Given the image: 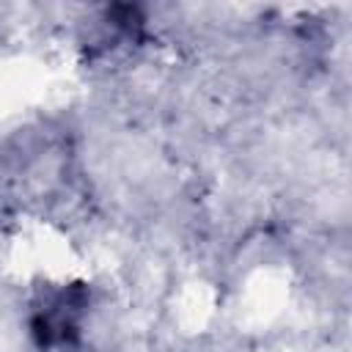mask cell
Here are the masks:
<instances>
[{
  "mask_svg": "<svg viewBox=\"0 0 352 352\" xmlns=\"http://www.w3.org/2000/svg\"><path fill=\"white\" fill-rule=\"evenodd\" d=\"M88 305L85 286H58L47 292L33 308V336L44 349H63L77 341L82 314Z\"/></svg>",
  "mask_w": 352,
  "mask_h": 352,
  "instance_id": "6da1fadb",
  "label": "cell"
}]
</instances>
